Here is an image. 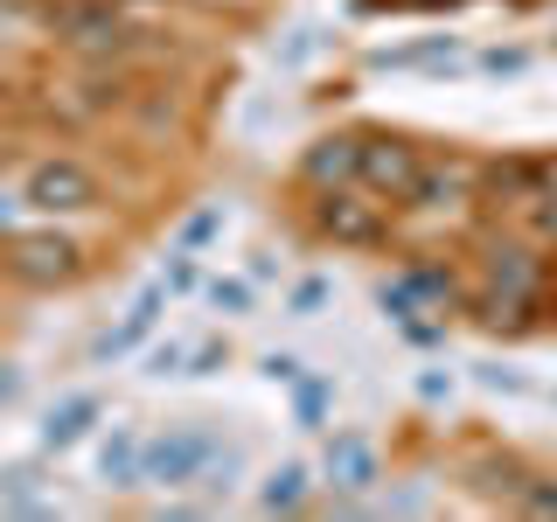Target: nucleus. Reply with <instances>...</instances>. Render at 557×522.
I'll use <instances>...</instances> for the list:
<instances>
[{"label":"nucleus","mask_w":557,"mask_h":522,"mask_svg":"<svg viewBox=\"0 0 557 522\" xmlns=\"http://www.w3.org/2000/svg\"><path fill=\"white\" fill-rule=\"evenodd\" d=\"M383 196H370L362 182H342V188H321L313 196V231L335 237L342 251H376L383 237H391V216H383Z\"/></svg>","instance_id":"nucleus-1"},{"label":"nucleus","mask_w":557,"mask_h":522,"mask_svg":"<svg viewBox=\"0 0 557 522\" xmlns=\"http://www.w3.org/2000/svg\"><path fill=\"white\" fill-rule=\"evenodd\" d=\"M0 272L22 278V286H70L84 272V244L63 237V231H8Z\"/></svg>","instance_id":"nucleus-2"},{"label":"nucleus","mask_w":557,"mask_h":522,"mask_svg":"<svg viewBox=\"0 0 557 522\" xmlns=\"http://www.w3.org/2000/svg\"><path fill=\"white\" fill-rule=\"evenodd\" d=\"M209 452H216V432L209 425H168L147 439V487H196Z\"/></svg>","instance_id":"nucleus-3"},{"label":"nucleus","mask_w":557,"mask_h":522,"mask_svg":"<svg viewBox=\"0 0 557 522\" xmlns=\"http://www.w3.org/2000/svg\"><path fill=\"white\" fill-rule=\"evenodd\" d=\"M22 196H28V209H42V216H77V209H98V174L84 161H70V153H57V161L28 167Z\"/></svg>","instance_id":"nucleus-4"},{"label":"nucleus","mask_w":557,"mask_h":522,"mask_svg":"<svg viewBox=\"0 0 557 522\" xmlns=\"http://www.w3.org/2000/svg\"><path fill=\"white\" fill-rule=\"evenodd\" d=\"M418 167H425V153H418L411 139H397V133H362V167H356V182L370 188V196H383V202H411Z\"/></svg>","instance_id":"nucleus-5"},{"label":"nucleus","mask_w":557,"mask_h":522,"mask_svg":"<svg viewBox=\"0 0 557 522\" xmlns=\"http://www.w3.org/2000/svg\"><path fill=\"white\" fill-rule=\"evenodd\" d=\"M42 22H49V35H57V42H70V49H119V42H133L126 14H119L112 0H57Z\"/></svg>","instance_id":"nucleus-6"},{"label":"nucleus","mask_w":557,"mask_h":522,"mask_svg":"<svg viewBox=\"0 0 557 522\" xmlns=\"http://www.w3.org/2000/svg\"><path fill=\"white\" fill-rule=\"evenodd\" d=\"M168 300H174V293L161 286V278H147V286L133 293V307L98 335V362H119V356H133V348H147L153 327H161V313H168Z\"/></svg>","instance_id":"nucleus-7"},{"label":"nucleus","mask_w":557,"mask_h":522,"mask_svg":"<svg viewBox=\"0 0 557 522\" xmlns=\"http://www.w3.org/2000/svg\"><path fill=\"white\" fill-rule=\"evenodd\" d=\"M487 293H502V300H544V258L516 237L487 244Z\"/></svg>","instance_id":"nucleus-8"},{"label":"nucleus","mask_w":557,"mask_h":522,"mask_svg":"<svg viewBox=\"0 0 557 522\" xmlns=\"http://www.w3.org/2000/svg\"><path fill=\"white\" fill-rule=\"evenodd\" d=\"M481 188V167L460 161V153H440V161L418 167V188H411V209H460L467 196Z\"/></svg>","instance_id":"nucleus-9"},{"label":"nucleus","mask_w":557,"mask_h":522,"mask_svg":"<svg viewBox=\"0 0 557 522\" xmlns=\"http://www.w3.org/2000/svg\"><path fill=\"white\" fill-rule=\"evenodd\" d=\"M327 481L342 487V495H370V487L383 481V467H376V446L362 439V432H335V439H327Z\"/></svg>","instance_id":"nucleus-10"},{"label":"nucleus","mask_w":557,"mask_h":522,"mask_svg":"<svg viewBox=\"0 0 557 522\" xmlns=\"http://www.w3.org/2000/svg\"><path fill=\"white\" fill-rule=\"evenodd\" d=\"M356 167H362V133H327V139H313L307 161H300V174H307L313 188H342V182H356Z\"/></svg>","instance_id":"nucleus-11"},{"label":"nucleus","mask_w":557,"mask_h":522,"mask_svg":"<svg viewBox=\"0 0 557 522\" xmlns=\"http://www.w3.org/2000/svg\"><path fill=\"white\" fill-rule=\"evenodd\" d=\"M98 474L112 487H147V432H139V425H112V432H104Z\"/></svg>","instance_id":"nucleus-12"},{"label":"nucleus","mask_w":557,"mask_h":522,"mask_svg":"<svg viewBox=\"0 0 557 522\" xmlns=\"http://www.w3.org/2000/svg\"><path fill=\"white\" fill-rule=\"evenodd\" d=\"M98 418H104V405H98V397H91V390H70V397H63V405H49V418H42V446H49V452H63V446H77V439H84V432H91V425H98Z\"/></svg>","instance_id":"nucleus-13"},{"label":"nucleus","mask_w":557,"mask_h":522,"mask_svg":"<svg viewBox=\"0 0 557 522\" xmlns=\"http://www.w3.org/2000/svg\"><path fill=\"white\" fill-rule=\"evenodd\" d=\"M370 63H376V70H446V63H467V42H460V35H425V42L376 49Z\"/></svg>","instance_id":"nucleus-14"},{"label":"nucleus","mask_w":557,"mask_h":522,"mask_svg":"<svg viewBox=\"0 0 557 522\" xmlns=\"http://www.w3.org/2000/svg\"><path fill=\"white\" fill-rule=\"evenodd\" d=\"M481 202H495V209H530V202H536V161H487V167H481Z\"/></svg>","instance_id":"nucleus-15"},{"label":"nucleus","mask_w":557,"mask_h":522,"mask_svg":"<svg viewBox=\"0 0 557 522\" xmlns=\"http://www.w3.org/2000/svg\"><path fill=\"white\" fill-rule=\"evenodd\" d=\"M0 509H8V515H49V509H57V501L42 495V467H35V460L0 467Z\"/></svg>","instance_id":"nucleus-16"},{"label":"nucleus","mask_w":557,"mask_h":522,"mask_svg":"<svg viewBox=\"0 0 557 522\" xmlns=\"http://www.w3.org/2000/svg\"><path fill=\"white\" fill-rule=\"evenodd\" d=\"M536 313H544V300H502V293L474 300V321L495 327V335H522V327H536Z\"/></svg>","instance_id":"nucleus-17"},{"label":"nucleus","mask_w":557,"mask_h":522,"mask_svg":"<svg viewBox=\"0 0 557 522\" xmlns=\"http://www.w3.org/2000/svg\"><path fill=\"white\" fill-rule=\"evenodd\" d=\"M300 501H307V467H300V460L272 467L265 487H258V509H265V515H293Z\"/></svg>","instance_id":"nucleus-18"},{"label":"nucleus","mask_w":557,"mask_h":522,"mask_svg":"<svg viewBox=\"0 0 557 522\" xmlns=\"http://www.w3.org/2000/svg\"><path fill=\"white\" fill-rule=\"evenodd\" d=\"M223 223H231V209H223V202H202V209H188V216L182 223H174V251H209V244H216L223 237Z\"/></svg>","instance_id":"nucleus-19"},{"label":"nucleus","mask_w":557,"mask_h":522,"mask_svg":"<svg viewBox=\"0 0 557 522\" xmlns=\"http://www.w3.org/2000/svg\"><path fill=\"white\" fill-rule=\"evenodd\" d=\"M321 22H300V28H286V42H272V63H278V77H293V70H307L313 57H321Z\"/></svg>","instance_id":"nucleus-20"},{"label":"nucleus","mask_w":557,"mask_h":522,"mask_svg":"<svg viewBox=\"0 0 557 522\" xmlns=\"http://www.w3.org/2000/svg\"><path fill=\"white\" fill-rule=\"evenodd\" d=\"M327 300H335V278L327 272H307V278H293V293H286V313L293 321H313Z\"/></svg>","instance_id":"nucleus-21"},{"label":"nucleus","mask_w":557,"mask_h":522,"mask_svg":"<svg viewBox=\"0 0 557 522\" xmlns=\"http://www.w3.org/2000/svg\"><path fill=\"white\" fill-rule=\"evenodd\" d=\"M202 293H209V307H216V313H231V321L258 307V286H251V278H209Z\"/></svg>","instance_id":"nucleus-22"},{"label":"nucleus","mask_w":557,"mask_h":522,"mask_svg":"<svg viewBox=\"0 0 557 522\" xmlns=\"http://www.w3.org/2000/svg\"><path fill=\"white\" fill-rule=\"evenodd\" d=\"M327 397H335V383H327V376H300V383H293V418H300V425H321Z\"/></svg>","instance_id":"nucleus-23"},{"label":"nucleus","mask_w":557,"mask_h":522,"mask_svg":"<svg viewBox=\"0 0 557 522\" xmlns=\"http://www.w3.org/2000/svg\"><path fill=\"white\" fill-rule=\"evenodd\" d=\"M411 278H418V293H425L432 313H440V307H460V278H453V272H440V265H411Z\"/></svg>","instance_id":"nucleus-24"},{"label":"nucleus","mask_w":557,"mask_h":522,"mask_svg":"<svg viewBox=\"0 0 557 522\" xmlns=\"http://www.w3.org/2000/svg\"><path fill=\"white\" fill-rule=\"evenodd\" d=\"M237 467H244V452L237 446H216V452H209V467H202V487H209V495H231Z\"/></svg>","instance_id":"nucleus-25"},{"label":"nucleus","mask_w":557,"mask_h":522,"mask_svg":"<svg viewBox=\"0 0 557 522\" xmlns=\"http://www.w3.org/2000/svg\"><path fill=\"white\" fill-rule=\"evenodd\" d=\"M161 286H168V293H196V286H202V265H196V251H168V272H161Z\"/></svg>","instance_id":"nucleus-26"},{"label":"nucleus","mask_w":557,"mask_h":522,"mask_svg":"<svg viewBox=\"0 0 557 522\" xmlns=\"http://www.w3.org/2000/svg\"><path fill=\"white\" fill-rule=\"evenodd\" d=\"M188 370V348L182 341H153L147 348V376H182Z\"/></svg>","instance_id":"nucleus-27"},{"label":"nucleus","mask_w":557,"mask_h":522,"mask_svg":"<svg viewBox=\"0 0 557 522\" xmlns=\"http://www.w3.org/2000/svg\"><path fill=\"white\" fill-rule=\"evenodd\" d=\"M481 70L487 77H522V70H530V49H481Z\"/></svg>","instance_id":"nucleus-28"},{"label":"nucleus","mask_w":557,"mask_h":522,"mask_svg":"<svg viewBox=\"0 0 557 522\" xmlns=\"http://www.w3.org/2000/svg\"><path fill=\"white\" fill-rule=\"evenodd\" d=\"M223 362H231V348H223V341H202V348H188V370L182 376H216Z\"/></svg>","instance_id":"nucleus-29"},{"label":"nucleus","mask_w":557,"mask_h":522,"mask_svg":"<svg viewBox=\"0 0 557 522\" xmlns=\"http://www.w3.org/2000/svg\"><path fill=\"white\" fill-rule=\"evenodd\" d=\"M474 376L487 383V390H509V397H522V390H530V376H522V370H502V362H481Z\"/></svg>","instance_id":"nucleus-30"},{"label":"nucleus","mask_w":557,"mask_h":522,"mask_svg":"<svg viewBox=\"0 0 557 522\" xmlns=\"http://www.w3.org/2000/svg\"><path fill=\"white\" fill-rule=\"evenodd\" d=\"M265 376H272V383H300V376H307V362H300V356H286V348H272V356H265Z\"/></svg>","instance_id":"nucleus-31"},{"label":"nucleus","mask_w":557,"mask_h":522,"mask_svg":"<svg viewBox=\"0 0 557 522\" xmlns=\"http://www.w3.org/2000/svg\"><path fill=\"white\" fill-rule=\"evenodd\" d=\"M418 397H425V405H446V397H453V376L446 370H418Z\"/></svg>","instance_id":"nucleus-32"},{"label":"nucleus","mask_w":557,"mask_h":522,"mask_svg":"<svg viewBox=\"0 0 557 522\" xmlns=\"http://www.w3.org/2000/svg\"><path fill=\"white\" fill-rule=\"evenodd\" d=\"M536 202H557V153H536Z\"/></svg>","instance_id":"nucleus-33"},{"label":"nucleus","mask_w":557,"mask_h":522,"mask_svg":"<svg viewBox=\"0 0 557 522\" xmlns=\"http://www.w3.org/2000/svg\"><path fill=\"white\" fill-rule=\"evenodd\" d=\"M522 509H530V515H557V487H522Z\"/></svg>","instance_id":"nucleus-34"},{"label":"nucleus","mask_w":557,"mask_h":522,"mask_svg":"<svg viewBox=\"0 0 557 522\" xmlns=\"http://www.w3.org/2000/svg\"><path fill=\"white\" fill-rule=\"evenodd\" d=\"M14 397H22V370H8V362H0V405H14Z\"/></svg>","instance_id":"nucleus-35"},{"label":"nucleus","mask_w":557,"mask_h":522,"mask_svg":"<svg viewBox=\"0 0 557 522\" xmlns=\"http://www.w3.org/2000/svg\"><path fill=\"white\" fill-rule=\"evenodd\" d=\"M28 196H8V188H0V231H14V209H22Z\"/></svg>","instance_id":"nucleus-36"},{"label":"nucleus","mask_w":557,"mask_h":522,"mask_svg":"<svg viewBox=\"0 0 557 522\" xmlns=\"http://www.w3.org/2000/svg\"><path fill=\"white\" fill-rule=\"evenodd\" d=\"M550 49H557V35H550Z\"/></svg>","instance_id":"nucleus-37"}]
</instances>
